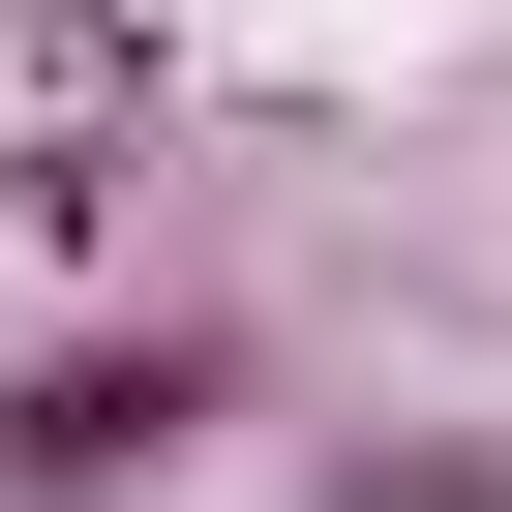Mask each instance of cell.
Returning <instances> with one entry per match:
<instances>
[{
  "label": "cell",
  "mask_w": 512,
  "mask_h": 512,
  "mask_svg": "<svg viewBox=\"0 0 512 512\" xmlns=\"http://www.w3.org/2000/svg\"><path fill=\"white\" fill-rule=\"evenodd\" d=\"M211 452V332H61L31 392H0V512H121Z\"/></svg>",
  "instance_id": "6da1fadb"
},
{
  "label": "cell",
  "mask_w": 512,
  "mask_h": 512,
  "mask_svg": "<svg viewBox=\"0 0 512 512\" xmlns=\"http://www.w3.org/2000/svg\"><path fill=\"white\" fill-rule=\"evenodd\" d=\"M332 512H512V452H332Z\"/></svg>",
  "instance_id": "7a4b0ae2"
}]
</instances>
